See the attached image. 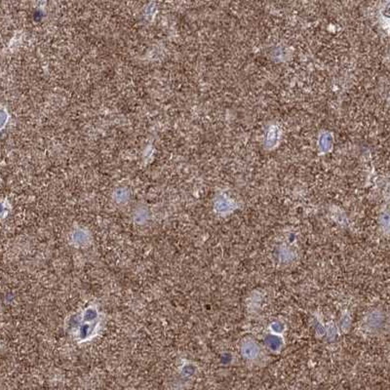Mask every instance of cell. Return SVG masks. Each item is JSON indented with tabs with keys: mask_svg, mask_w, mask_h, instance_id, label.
Listing matches in <instances>:
<instances>
[{
	"mask_svg": "<svg viewBox=\"0 0 390 390\" xmlns=\"http://www.w3.org/2000/svg\"><path fill=\"white\" fill-rule=\"evenodd\" d=\"M242 353L245 357L253 359L258 354V347L254 341H246L242 346Z\"/></svg>",
	"mask_w": 390,
	"mask_h": 390,
	"instance_id": "cell-1",
	"label": "cell"
}]
</instances>
